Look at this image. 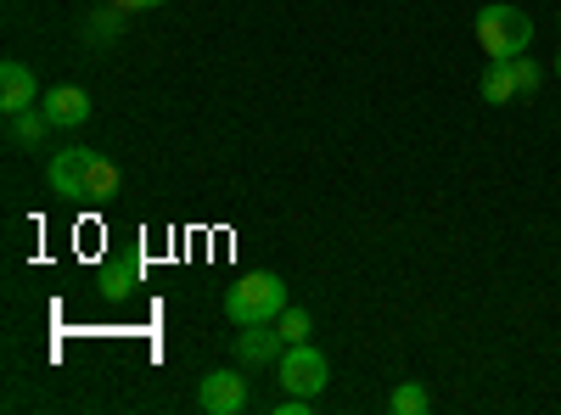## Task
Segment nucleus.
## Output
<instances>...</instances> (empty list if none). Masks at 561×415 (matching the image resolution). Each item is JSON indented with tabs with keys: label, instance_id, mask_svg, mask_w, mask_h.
<instances>
[{
	"label": "nucleus",
	"instance_id": "f257e3e1",
	"mask_svg": "<svg viewBox=\"0 0 561 415\" xmlns=\"http://www.w3.org/2000/svg\"><path fill=\"white\" fill-rule=\"evenodd\" d=\"M287 309V281L275 269H253L237 287H225V320L230 326H270Z\"/></svg>",
	"mask_w": 561,
	"mask_h": 415
},
{
	"label": "nucleus",
	"instance_id": "f03ea898",
	"mask_svg": "<svg viewBox=\"0 0 561 415\" xmlns=\"http://www.w3.org/2000/svg\"><path fill=\"white\" fill-rule=\"evenodd\" d=\"M478 45L494 57V62H511V57H528V45H534V18L523 7H511V0H494V7L478 12L472 23Z\"/></svg>",
	"mask_w": 561,
	"mask_h": 415
},
{
	"label": "nucleus",
	"instance_id": "7ed1b4c3",
	"mask_svg": "<svg viewBox=\"0 0 561 415\" xmlns=\"http://www.w3.org/2000/svg\"><path fill=\"white\" fill-rule=\"evenodd\" d=\"M275 365H280V388H287V393L320 399L325 382H332V359H325L314 343H287V354H280Z\"/></svg>",
	"mask_w": 561,
	"mask_h": 415
},
{
	"label": "nucleus",
	"instance_id": "20e7f679",
	"mask_svg": "<svg viewBox=\"0 0 561 415\" xmlns=\"http://www.w3.org/2000/svg\"><path fill=\"white\" fill-rule=\"evenodd\" d=\"M90 147H62V152H51V163H45V186H51L57 197H68V203H84V174H90Z\"/></svg>",
	"mask_w": 561,
	"mask_h": 415
},
{
	"label": "nucleus",
	"instance_id": "39448f33",
	"mask_svg": "<svg viewBox=\"0 0 561 415\" xmlns=\"http://www.w3.org/2000/svg\"><path fill=\"white\" fill-rule=\"evenodd\" d=\"M197 404L208 415H242L253 399H248V377L242 371H208L203 388H197Z\"/></svg>",
	"mask_w": 561,
	"mask_h": 415
},
{
	"label": "nucleus",
	"instance_id": "423d86ee",
	"mask_svg": "<svg viewBox=\"0 0 561 415\" xmlns=\"http://www.w3.org/2000/svg\"><path fill=\"white\" fill-rule=\"evenodd\" d=\"M39 107H45V118H51L57 129H84V124H90V113H96L79 84H51V90L39 96Z\"/></svg>",
	"mask_w": 561,
	"mask_h": 415
},
{
	"label": "nucleus",
	"instance_id": "0eeeda50",
	"mask_svg": "<svg viewBox=\"0 0 561 415\" xmlns=\"http://www.w3.org/2000/svg\"><path fill=\"white\" fill-rule=\"evenodd\" d=\"M39 96L45 90L34 84V73H28V62H0V113H28V107H39Z\"/></svg>",
	"mask_w": 561,
	"mask_h": 415
},
{
	"label": "nucleus",
	"instance_id": "6e6552de",
	"mask_svg": "<svg viewBox=\"0 0 561 415\" xmlns=\"http://www.w3.org/2000/svg\"><path fill=\"white\" fill-rule=\"evenodd\" d=\"M280 354H287V337H280L275 320H270V326H242V337H237V359L242 365H270Z\"/></svg>",
	"mask_w": 561,
	"mask_h": 415
},
{
	"label": "nucleus",
	"instance_id": "1a4fd4ad",
	"mask_svg": "<svg viewBox=\"0 0 561 415\" xmlns=\"http://www.w3.org/2000/svg\"><path fill=\"white\" fill-rule=\"evenodd\" d=\"M96 287H102V298H107V303L135 298V292H140V264H135V258H113V264L102 269V281H96Z\"/></svg>",
	"mask_w": 561,
	"mask_h": 415
},
{
	"label": "nucleus",
	"instance_id": "9d476101",
	"mask_svg": "<svg viewBox=\"0 0 561 415\" xmlns=\"http://www.w3.org/2000/svg\"><path fill=\"white\" fill-rule=\"evenodd\" d=\"M118 186H124L118 163L96 152V158H90V174H84V203H107V197H118Z\"/></svg>",
	"mask_w": 561,
	"mask_h": 415
},
{
	"label": "nucleus",
	"instance_id": "9b49d317",
	"mask_svg": "<svg viewBox=\"0 0 561 415\" xmlns=\"http://www.w3.org/2000/svg\"><path fill=\"white\" fill-rule=\"evenodd\" d=\"M51 129H57V124L45 118V107H28V113H12V118H7V141H12V147H39Z\"/></svg>",
	"mask_w": 561,
	"mask_h": 415
},
{
	"label": "nucleus",
	"instance_id": "f8f14e48",
	"mask_svg": "<svg viewBox=\"0 0 561 415\" xmlns=\"http://www.w3.org/2000/svg\"><path fill=\"white\" fill-rule=\"evenodd\" d=\"M523 90H517V73H511V62H489L483 68V102L489 107H505V102H517Z\"/></svg>",
	"mask_w": 561,
	"mask_h": 415
},
{
	"label": "nucleus",
	"instance_id": "ddd939ff",
	"mask_svg": "<svg viewBox=\"0 0 561 415\" xmlns=\"http://www.w3.org/2000/svg\"><path fill=\"white\" fill-rule=\"evenodd\" d=\"M124 34V7H102V12H90V23H84V39L90 45H113Z\"/></svg>",
	"mask_w": 561,
	"mask_h": 415
},
{
	"label": "nucleus",
	"instance_id": "4468645a",
	"mask_svg": "<svg viewBox=\"0 0 561 415\" xmlns=\"http://www.w3.org/2000/svg\"><path fill=\"white\" fill-rule=\"evenodd\" d=\"M388 410H393V415H427V410H433V393L421 388V382H399V388L388 393Z\"/></svg>",
	"mask_w": 561,
	"mask_h": 415
},
{
	"label": "nucleus",
	"instance_id": "2eb2a0df",
	"mask_svg": "<svg viewBox=\"0 0 561 415\" xmlns=\"http://www.w3.org/2000/svg\"><path fill=\"white\" fill-rule=\"evenodd\" d=\"M275 326H280V337H287V343H309V332H314V320H309V309H280V320H275Z\"/></svg>",
	"mask_w": 561,
	"mask_h": 415
},
{
	"label": "nucleus",
	"instance_id": "dca6fc26",
	"mask_svg": "<svg viewBox=\"0 0 561 415\" xmlns=\"http://www.w3.org/2000/svg\"><path fill=\"white\" fill-rule=\"evenodd\" d=\"M511 73H517V90H528V96L545 84V68H539L534 57H511Z\"/></svg>",
	"mask_w": 561,
	"mask_h": 415
},
{
	"label": "nucleus",
	"instance_id": "f3484780",
	"mask_svg": "<svg viewBox=\"0 0 561 415\" xmlns=\"http://www.w3.org/2000/svg\"><path fill=\"white\" fill-rule=\"evenodd\" d=\"M309 410H314V399H309V393H287V399L275 404V415H309Z\"/></svg>",
	"mask_w": 561,
	"mask_h": 415
},
{
	"label": "nucleus",
	"instance_id": "a211bd4d",
	"mask_svg": "<svg viewBox=\"0 0 561 415\" xmlns=\"http://www.w3.org/2000/svg\"><path fill=\"white\" fill-rule=\"evenodd\" d=\"M113 7H124V12H152V7H169V0H113Z\"/></svg>",
	"mask_w": 561,
	"mask_h": 415
},
{
	"label": "nucleus",
	"instance_id": "6ab92c4d",
	"mask_svg": "<svg viewBox=\"0 0 561 415\" xmlns=\"http://www.w3.org/2000/svg\"><path fill=\"white\" fill-rule=\"evenodd\" d=\"M556 79H561V51H556Z\"/></svg>",
	"mask_w": 561,
	"mask_h": 415
},
{
	"label": "nucleus",
	"instance_id": "aec40b11",
	"mask_svg": "<svg viewBox=\"0 0 561 415\" xmlns=\"http://www.w3.org/2000/svg\"><path fill=\"white\" fill-rule=\"evenodd\" d=\"M556 28H561V23H556Z\"/></svg>",
	"mask_w": 561,
	"mask_h": 415
}]
</instances>
